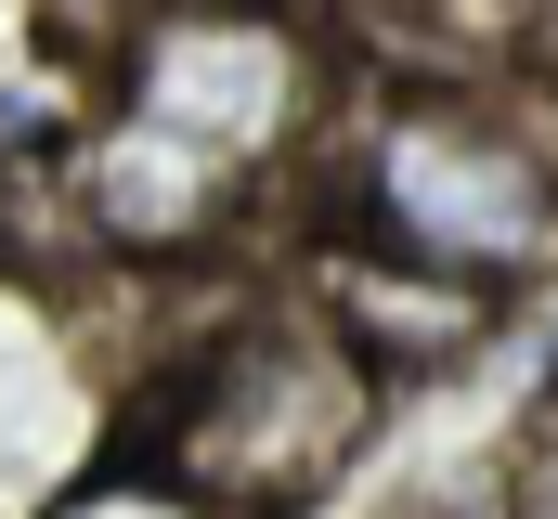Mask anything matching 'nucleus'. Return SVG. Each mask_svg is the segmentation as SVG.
Returning a JSON list of instances; mask_svg holds the SVG:
<instances>
[{
  "instance_id": "obj_6",
  "label": "nucleus",
  "mask_w": 558,
  "mask_h": 519,
  "mask_svg": "<svg viewBox=\"0 0 558 519\" xmlns=\"http://www.w3.org/2000/svg\"><path fill=\"white\" fill-rule=\"evenodd\" d=\"M52 519H221L195 481H169V468H118V481H92V494H65Z\"/></svg>"
},
{
  "instance_id": "obj_4",
  "label": "nucleus",
  "mask_w": 558,
  "mask_h": 519,
  "mask_svg": "<svg viewBox=\"0 0 558 519\" xmlns=\"http://www.w3.org/2000/svg\"><path fill=\"white\" fill-rule=\"evenodd\" d=\"M78 221L105 248H143V260L208 248L234 221V156H208V143H182V130H156V118L118 105V118L92 130V156H78Z\"/></svg>"
},
{
  "instance_id": "obj_3",
  "label": "nucleus",
  "mask_w": 558,
  "mask_h": 519,
  "mask_svg": "<svg viewBox=\"0 0 558 519\" xmlns=\"http://www.w3.org/2000/svg\"><path fill=\"white\" fill-rule=\"evenodd\" d=\"M118 105L208 143V156H234V169H260L312 118V39L274 0H156V26L118 65Z\"/></svg>"
},
{
  "instance_id": "obj_7",
  "label": "nucleus",
  "mask_w": 558,
  "mask_h": 519,
  "mask_svg": "<svg viewBox=\"0 0 558 519\" xmlns=\"http://www.w3.org/2000/svg\"><path fill=\"white\" fill-rule=\"evenodd\" d=\"M546 338H558V312H546Z\"/></svg>"
},
{
  "instance_id": "obj_5",
  "label": "nucleus",
  "mask_w": 558,
  "mask_h": 519,
  "mask_svg": "<svg viewBox=\"0 0 558 519\" xmlns=\"http://www.w3.org/2000/svg\"><path fill=\"white\" fill-rule=\"evenodd\" d=\"M325 325H338L377 377H428V364H468V351H481L494 299H481L468 273H441V260L364 234V248L325 260Z\"/></svg>"
},
{
  "instance_id": "obj_2",
  "label": "nucleus",
  "mask_w": 558,
  "mask_h": 519,
  "mask_svg": "<svg viewBox=\"0 0 558 519\" xmlns=\"http://www.w3.org/2000/svg\"><path fill=\"white\" fill-rule=\"evenodd\" d=\"M351 195H364V234L441 260V273H468V286L546 273L558 260V169L520 130L468 118V105H403V118H377Z\"/></svg>"
},
{
  "instance_id": "obj_1",
  "label": "nucleus",
  "mask_w": 558,
  "mask_h": 519,
  "mask_svg": "<svg viewBox=\"0 0 558 519\" xmlns=\"http://www.w3.org/2000/svg\"><path fill=\"white\" fill-rule=\"evenodd\" d=\"M364 415H377V364L338 325H247L195 364L182 415L156 429V468L195 481L221 519H286L351 468Z\"/></svg>"
}]
</instances>
